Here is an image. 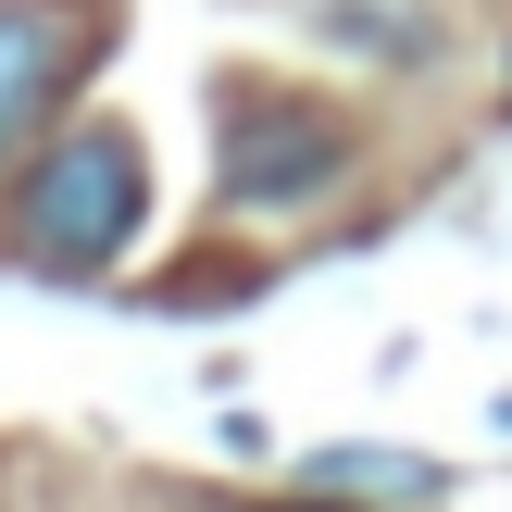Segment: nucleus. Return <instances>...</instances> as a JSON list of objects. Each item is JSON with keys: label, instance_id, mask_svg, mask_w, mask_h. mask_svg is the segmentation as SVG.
I'll list each match as a JSON object with an SVG mask.
<instances>
[{"label": "nucleus", "instance_id": "f257e3e1", "mask_svg": "<svg viewBox=\"0 0 512 512\" xmlns=\"http://www.w3.org/2000/svg\"><path fill=\"white\" fill-rule=\"evenodd\" d=\"M138 213H150V150L125 125H75V138L38 150V175L13 200V238H25V263H113L138 238Z\"/></svg>", "mask_w": 512, "mask_h": 512}, {"label": "nucleus", "instance_id": "f03ea898", "mask_svg": "<svg viewBox=\"0 0 512 512\" xmlns=\"http://www.w3.org/2000/svg\"><path fill=\"white\" fill-rule=\"evenodd\" d=\"M338 175H350V125H338V113L275 100V88L225 100V138H213V188H225V213H300V200H325Z\"/></svg>", "mask_w": 512, "mask_h": 512}, {"label": "nucleus", "instance_id": "7ed1b4c3", "mask_svg": "<svg viewBox=\"0 0 512 512\" xmlns=\"http://www.w3.org/2000/svg\"><path fill=\"white\" fill-rule=\"evenodd\" d=\"M88 50H100V13H75V0H0V150L75 88Z\"/></svg>", "mask_w": 512, "mask_h": 512}, {"label": "nucleus", "instance_id": "20e7f679", "mask_svg": "<svg viewBox=\"0 0 512 512\" xmlns=\"http://www.w3.org/2000/svg\"><path fill=\"white\" fill-rule=\"evenodd\" d=\"M300 475H313L325 500H400V512H413V500H450V475L425 463V450H375V438H338V450H313Z\"/></svg>", "mask_w": 512, "mask_h": 512}, {"label": "nucleus", "instance_id": "39448f33", "mask_svg": "<svg viewBox=\"0 0 512 512\" xmlns=\"http://www.w3.org/2000/svg\"><path fill=\"white\" fill-rule=\"evenodd\" d=\"M500 425H512V400H500Z\"/></svg>", "mask_w": 512, "mask_h": 512}, {"label": "nucleus", "instance_id": "423d86ee", "mask_svg": "<svg viewBox=\"0 0 512 512\" xmlns=\"http://www.w3.org/2000/svg\"><path fill=\"white\" fill-rule=\"evenodd\" d=\"M325 512H338V500H325Z\"/></svg>", "mask_w": 512, "mask_h": 512}]
</instances>
